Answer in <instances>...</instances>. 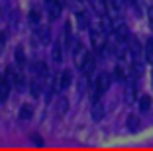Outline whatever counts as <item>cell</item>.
<instances>
[{
	"label": "cell",
	"instance_id": "1",
	"mask_svg": "<svg viewBox=\"0 0 153 151\" xmlns=\"http://www.w3.org/2000/svg\"><path fill=\"white\" fill-rule=\"evenodd\" d=\"M108 86H110V75L108 73H100L96 77L94 85H92V102H98V98L108 90Z\"/></svg>",
	"mask_w": 153,
	"mask_h": 151
},
{
	"label": "cell",
	"instance_id": "2",
	"mask_svg": "<svg viewBox=\"0 0 153 151\" xmlns=\"http://www.w3.org/2000/svg\"><path fill=\"white\" fill-rule=\"evenodd\" d=\"M73 57H75L76 67H82V63H85L86 57H88V51L82 47L81 41H76V39H75V43H73Z\"/></svg>",
	"mask_w": 153,
	"mask_h": 151
},
{
	"label": "cell",
	"instance_id": "3",
	"mask_svg": "<svg viewBox=\"0 0 153 151\" xmlns=\"http://www.w3.org/2000/svg\"><path fill=\"white\" fill-rule=\"evenodd\" d=\"M71 79H73L71 71H61V73H59V77L55 79V89H57V90L67 89V86L71 85Z\"/></svg>",
	"mask_w": 153,
	"mask_h": 151
},
{
	"label": "cell",
	"instance_id": "4",
	"mask_svg": "<svg viewBox=\"0 0 153 151\" xmlns=\"http://www.w3.org/2000/svg\"><path fill=\"white\" fill-rule=\"evenodd\" d=\"M32 71L36 77H39V79H47L49 77V69H47V65H45L43 61H37L32 65Z\"/></svg>",
	"mask_w": 153,
	"mask_h": 151
},
{
	"label": "cell",
	"instance_id": "5",
	"mask_svg": "<svg viewBox=\"0 0 153 151\" xmlns=\"http://www.w3.org/2000/svg\"><path fill=\"white\" fill-rule=\"evenodd\" d=\"M36 36H37V39H39V43H49L51 41V30L47 26H37Z\"/></svg>",
	"mask_w": 153,
	"mask_h": 151
},
{
	"label": "cell",
	"instance_id": "6",
	"mask_svg": "<svg viewBox=\"0 0 153 151\" xmlns=\"http://www.w3.org/2000/svg\"><path fill=\"white\" fill-rule=\"evenodd\" d=\"M114 36H116V41H120V43H126V41H130V31H128L126 26H118L116 30H114Z\"/></svg>",
	"mask_w": 153,
	"mask_h": 151
},
{
	"label": "cell",
	"instance_id": "7",
	"mask_svg": "<svg viewBox=\"0 0 153 151\" xmlns=\"http://www.w3.org/2000/svg\"><path fill=\"white\" fill-rule=\"evenodd\" d=\"M94 65H96V59H94V55H92V53H88V57H86V61L82 63V67H81L82 75H85V77H88L90 73L94 71Z\"/></svg>",
	"mask_w": 153,
	"mask_h": 151
},
{
	"label": "cell",
	"instance_id": "8",
	"mask_svg": "<svg viewBox=\"0 0 153 151\" xmlns=\"http://www.w3.org/2000/svg\"><path fill=\"white\" fill-rule=\"evenodd\" d=\"M10 94V83L6 80V77H0V104L8 100Z\"/></svg>",
	"mask_w": 153,
	"mask_h": 151
},
{
	"label": "cell",
	"instance_id": "9",
	"mask_svg": "<svg viewBox=\"0 0 153 151\" xmlns=\"http://www.w3.org/2000/svg\"><path fill=\"white\" fill-rule=\"evenodd\" d=\"M90 6L98 16H106V8H108V2L106 0H90Z\"/></svg>",
	"mask_w": 153,
	"mask_h": 151
},
{
	"label": "cell",
	"instance_id": "10",
	"mask_svg": "<svg viewBox=\"0 0 153 151\" xmlns=\"http://www.w3.org/2000/svg\"><path fill=\"white\" fill-rule=\"evenodd\" d=\"M51 57H53L55 63H61L63 61V45L59 41H53V47H51Z\"/></svg>",
	"mask_w": 153,
	"mask_h": 151
},
{
	"label": "cell",
	"instance_id": "11",
	"mask_svg": "<svg viewBox=\"0 0 153 151\" xmlns=\"http://www.w3.org/2000/svg\"><path fill=\"white\" fill-rule=\"evenodd\" d=\"M14 59H16V63H18L20 69H24V67L27 65L26 53H24V49H22V47H16V49H14Z\"/></svg>",
	"mask_w": 153,
	"mask_h": 151
},
{
	"label": "cell",
	"instance_id": "12",
	"mask_svg": "<svg viewBox=\"0 0 153 151\" xmlns=\"http://www.w3.org/2000/svg\"><path fill=\"white\" fill-rule=\"evenodd\" d=\"M143 57L149 65H153V37L145 41V47H143Z\"/></svg>",
	"mask_w": 153,
	"mask_h": 151
},
{
	"label": "cell",
	"instance_id": "13",
	"mask_svg": "<svg viewBox=\"0 0 153 151\" xmlns=\"http://www.w3.org/2000/svg\"><path fill=\"white\" fill-rule=\"evenodd\" d=\"M4 77H6V80H8L10 85L16 86V80H18L20 73H16V69H14V67H8V69H6V73H4Z\"/></svg>",
	"mask_w": 153,
	"mask_h": 151
},
{
	"label": "cell",
	"instance_id": "14",
	"mask_svg": "<svg viewBox=\"0 0 153 151\" xmlns=\"http://www.w3.org/2000/svg\"><path fill=\"white\" fill-rule=\"evenodd\" d=\"M102 116H104V106L100 102H94L92 104V118L98 122V120H102Z\"/></svg>",
	"mask_w": 153,
	"mask_h": 151
},
{
	"label": "cell",
	"instance_id": "15",
	"mask_svg": "<svg viewBox=\"0 0 153 151\" xmlns=\"http://www.w3.org/2000/svg\"><path fill=\"white\" fill-rule=\"evenodd\" d=\"M32 114H33V106L32 104H24V106L20 108V118H22V120H30Z\"/></svg>",
	"mask_w": 153,
	"mask_h": 151
},
{
	"label": "cell",
	"instance_id": "16",
	"mask_svg": "<svg viewBox=\"0 0 153 151\" xmlns=\"http://www.w3.org/2000/svg\"><path fill=\"white\" fill-rule=\"evenodd\" d=\"M76 24H79V26L81 28H88V14L85 12V10H79V12H76Z\"/></svg>",
	"mask_w": 153,
	"mask_h": 151
},
{
	"label": "cell",
	"instance_id": "17",
	"mask_svg": "<svg viewBox=\"0 0 153 151\" xmlns=\"http://www.w3.org/2000/svg\"><path fill=\"white\" fill-rule=\"evenodd\" d=\"M67 110H69L67 98H59V100H57V114H65Z\"/></svg>",
	"mask_w": 153,
	"mask_h": 151
},
{
	"label": "cell",
	"instance_id": "18",
	"mask_svg": "<svg viewBox=\"0 0 153 151\" xmlns=\"http://www.w3.org/2000/svg\"><path fill=\"white\" fill-rule=\"evenodd\" d=\"M149 108H151V98H149V96H141L140 98V110L147 112Z\"/></svg>",
	"mask_w": 153,
	"mask_h": 151
},
{
	"label": "cell",
	"instance_id": "19",
	"mask_svg": "<svg viewBox=\"0 0 153 151\" xmlns=\"http://www.w3.org/2000/svg\"><path fill=\"white\" fill-rule=\"evenodd\" d=\"M128 128L130 129H137L140 128V118H137L135 114H131L130 118H128Z\"/></svg>",
	"mask_w": 153,
	"mask_h": 151
},
{
	"label": "cell",
	"instance_id": "20",
	"mask_svg": "<svg viewBox=\"0 0 153 151\" xmlns=\"http://www.w3.org/2000/svg\"><path fill=\"white\" fill-rule=\"evenodd\" d=\"M27 18H30V24H32V26H39V12H37V10H32Z\"/></svg>",
	"mask_w": 153,
	"mask_h": 151
},
{
	"label": "cell",
	"instance_id": "21",
	"mask_svg": "<svg viewBox=\"0 0 153 151\" xmlns=\"http://www.w3.org/2000/svg\"><path fill=\"white\" fill-rule=\"evenodd\" d=\"M108 4H110V8H112L114 12H120L122 10V0H108Z\"/></svg>",
	"mask_w": 153,
	"mask_h": 151
},
{
	"label": "cell",
	"instance_id": "22",
	"mask_svg": "<svg viewBox=\"0 0 153 151\" xmlns=\"http://www.w3.org/2000/svg\"><path fill=\"white\" fill-rule=\"evenodd\" d=\"M32 141H33V143H36V145H39V147H41V145H43V139H41V138H39V135H37V133H32Z\"/></svg>",
	"mask_w": 153,
	"mask_h": 151
},
{
	"label": "cell",
	"instance_id": "23",
	"mask_svg": "<svg viewBox=\"0 0 153 151\" xmlns=\"http://www.w3.org/2000/svg\"><path fill=\"white\" fill-rule=\"evenodd\" d=\"M114 75H116V79H118V80L124 79V71H122V67H116V73H114Z\"/></svg>",
	"mask_w": 153,
	"mask_h": 151
},
{
	"label": "cell",
	"instance_id": "24",
	"mask_svg": "<svg viewBox=\"0 0 153 151\" xmlns=\"http://www.w3.org/2000/svg\"><path fill=\"white\" fill-rule=\"evenodd\" d=\"M147 18H149V24H151V28H153V6L147 10Z\"/></svg>",
	"mask_w": 153,
	"mask_h": 151
},
{
	"label": "cell",
	"instance_id": "25",
	"mask_svg": "<svg viewBox=\"0 0 153 151\" xmlns=\"http://www.w3.org/2000/svg\"><path fill=\"white\" fill-rule=\"evenodd\" d=\"M151 85H153V71H151Z\"/></svg>",
	"mask_w": 153,
	"mask_h": 151
}]
</instances>
